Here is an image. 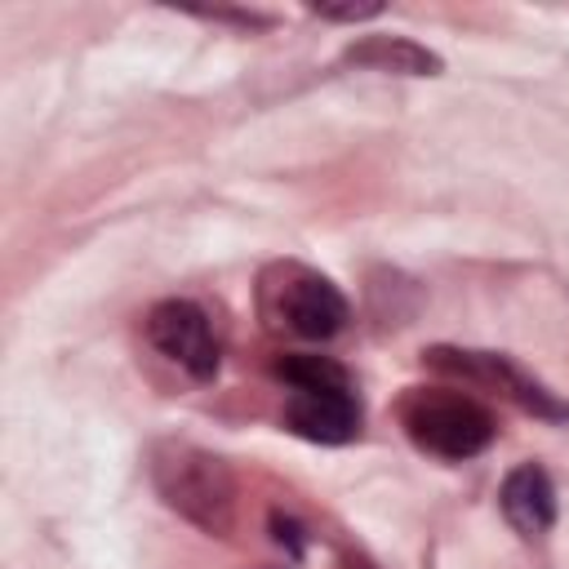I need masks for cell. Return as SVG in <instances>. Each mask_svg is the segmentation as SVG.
Wrapping results in <instances>:
<instances>
[{
  "instance_id": "cell-5",
  "label": "cell",
  "mask_w": 569,
  "mask_h": 569,
  "mask_svg": "<svg viewBox=\"0 0 569 569\" xmlns=\"http://www.w3.org/2000/svg\"><path fill=\"white\" fill-rule=\"evenodd\" d=\"M142 329H147V342H151L164 360H173L178 369H187L191 378L204 382V378L218 373L222 347H218V338H213L209 316H204L196 302H187V298H164V302H156V307L147 311Z\"/></svg>"
},
{
  "instance_id": "cell-8",
  "label": "cell",
  "mask_w": 569,
  "mask_h": 569,
  "mask_svg": "<svg viewBox=\"0 0 569 569\" xmlns=\"http://www.w3.org/2000/svg\"><path fill=\"white\" fill-rule=\"evenodd\" d=\"M347 67H369V71H396V76H440V58L409 40V36H365L356 44H347L342 53Z\"/></svg>"
},
{
  "instance_id": "cell-2",
  "label": "cell",
  "mask_w": 569,
  "mask_h": 569,
  "mask_svg": "<svg viewBox=\"0 0 569 569\" xmlns=\"http://www.w3.org/2000/svg\"><path fill=\"white\" fill-rule=\"evenodd\" d=\"M258 311L267 320V329L276 333H293L307 342H325L333 333H342L347 325V298L342 289L311 271L307 262H271L258 276Z\"/></svg>"
},
{
  "instance_id": "cell-6",
  "label": "cell",
  "mask_w": 569,
  "mask_h": 569,
  "mask_svg": "<svg viewBox=\"0 0 569 569\" xmlns=\"http://www.w3.org/2000/svg\"><path fill=\"white\" fill-rule=\"evenodd\" d=\"M284 422L302 440L316 445H347L360 431V400L351 387H325V391H289Z\"/></svg>"
},
{
  "instance_id": "cell-4",
  "label": "cell",
  "mask_w": 569,
  "mask_h": 569,
  "mask_svg": "<svg viewBox=\"0 0 569 569\" xmlns=\"http://www.w3.org/2000/svg\"><path fill=\"white\" fill-rule=\"evenodd\" d=\"M422 360L436 369V373H449V378H462V382H476V387H489L498 396H507L511 405L538 413V418H565L569 405H560L538 378H529L520 365H511L507 356L498 351H462V347H431L422 351Z\"/></svg>"
},
{
  "instance_id": "cell-9",
  "label": "cell",
  "mask_w": 569,
  "mask_h": 569,
  "mask_svg": "<svg viewBox=\"0 0 569 569\" xmlns=\"http://www.w3.org/2000/svg\"><path fill=\"white\" fill-rule=\"evenodd\" d=\"M276 378L289 387V391H325V387H351L347 369L329 356H311V351H289L280 356L276 365Z\"/></svg>"
},
{
  "instance_id": "cell-1",
  "label": "cell",
  "mask_w": 569,
  "mask_h": 569,
  "mask_svg": "<svg viewBox=\"0 0 569 569\" xmlns=\"http://www.w3.org/2000/svg\"><path fill=\"white\" fill-rule=\"evenodd\" d=\"M151 485L169 511H178L187 525H196L209 538H227L236 525V476L231 467L191 445V440H160L147 458Z\"/></svg>"
},
{
  "instance_id": "cell-10",
  "label": "cell",
  "mask_w": 569,
  "mask_h": 569,
  "mask_svg": "<svg viewBox=\"0 0 569 569\" xmlns=\"http://www.w3.org/2000/svg\"><path fill=\"white\" fill-rule=\"evenodd\" d=\"M311 13L316 18H329V22H360V18L382 13V4L378 0H369V4H311Z\"/></svg>"
},
{
  "instance_id": "cell-7",
  "label": "cell",
  "mask_w": 569,
  "mask_h": 569,
  "mask_svg": "<svg viewBox=\"0 0 569 569\" xmlns=\"http://www.w3.org/2000/svg\"><path fill=\"white\" fill-rule=\"evenodd\" d=\"M498 502H502L507 525H511L520 538H538V533H547L551 520H556V485H551V476H547L542 467H533V462L516 467V471L502 480Z\"/></svg>"
},
{
  "instance_id": "cell-3",
  "label": "cell",
  "mask_w": 569,
  "mask_h": 569,
  "mask_svg": "<svg viewBox=\"0 0 569 569\" xmlns=\"http://www.w3.org/2000/svg\"><path fill=\"white\" fill-rule=\"evenodd\" d=\"M400 427L418 449L449 462L476 458L493 440V413L453 387H409L400 400Z\"/></svg>"
}]
</instances>
